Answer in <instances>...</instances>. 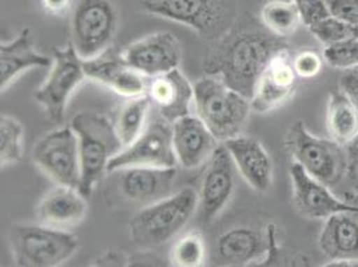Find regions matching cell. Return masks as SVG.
<instances>
[{
	"label": "cell",
	"instance_id": "obj_1",
	"mask_svg": "<svg viewBox=\"0 0 358 267\" xmlns=\"http://www.w3.org/2000/svg\"><path fill=\"white\" fill-rule=\"evenodd\" d=\"M289 48L284 38L254 26L229 30L205 62L206 74L252 99L255 86L275 54Z\"/></svg>",
	"mask_w": 358,
	"mask_h": 267
},
{
	"label": "cell",
	"instance_id": "obj_2",
	"mask_svg": "<svg viewBox=\"0 0 358 267\" xmlns=\"http://www.w3.org/2000/svg\"><path fill=\"white\" fill-rule=\"evenodd\" d=\"M198 208V192L182 189L141 208L129 223L130 238L141 249L159 247L174 239Z\"/></svg>",
	"mask_w": 358,
	"mask_h": 267
},
{
	"label": "cell",
	"instance_id": "obj_3",
	"mask_svg": "<svg viewBox=\"0 0 358 267\" xmlns=\"http://www.w3.org/2000/svg\"><path fill=\"white\" fill-rule=\"evenodd\" d=\"M70 126L79 139L80 185L79 190L89 198L103 178L111 159L123 150L113 119L99 113L82 111L76 114Z\"/></svg>",
	"mask_w": 358,
	"mask_h": 267
},
{
	"label": "cell",
	"instance_id": "obj_4",
	"mask_svg": "<svg viewBox=\"0 0 358 267\" xmlns=\"http://www.w3.org/2000/svg\"><path fill=\"white\" fill-rule=\"evenodd\" d=\"M194 108L195 115L222 143L241 135L253 110L249 98L213 75L195 82Z\"/></svg>",
	"mask_w": 358,
	"mask_h": 267
},
{
	"label": "cell",
	"instance_id": "obj_5",
	"mask_svg": "<svg viewBox=\"0 0 358 267\" xmlns=\"http://www.w3.org/2000/svg\"><path fill=\"white\" fill-rule=\"evenodd\" d=\"M16 266L57 267L70 261L78 252V238L69 230L43 223H15L8 233Z\"/></svg>",
	"mask_w": 358,
	"mask_h": 267
},
{
	"label": "cell",
	"instance_id": "obj_6",
	"mask_svg": "<svg viewBox=\"0 0 358 267\" xmlns=\"http://www.w3.org/2000/svg\"><path fill=\"white\" fill-rule=\"evenodd\" d=\"M285 147L294 162L328 187L338 185L348 174L350 164L348 150L333 139L315 136L302 120H296L289 127L285 136Z\"/></svg>",
	"mask_w": 358,
	"mask_h": 267
},
{
	"label": "cell",
	"instance_id": "obj_7",
	"mask_svg": "<svg viewBox=\"0 0 358 267\" xmlns=\"http://www.w3.org/2000/svg\"><path fill=\"white\" fill-rule=\"evenodd\" d=\"M151 15L176 22L205 38H221L236 17L233 0H142Z\"/></svg>",
	"mask_w": 358,
	"mask_h": 267
},
{
	"label": "cell",
	"instance_id": "obj_8",
	"mask_svg": "<svg viewBox=\"0 0 358 267\" xmlns=\"http://www.w3.org/2000/svg\"><path fill=\"white\" fill-rule=\"evenodd\" d=\"M118 14L110 0H79L71 11L70 45L85 62L102 57L113 43Z\"/></svg>",
	"mask_w": 358,
	"mask_h": 267
},
{
	"label": "cell",
	"instance_id": "obj_9",
	"mask_svg": "<svg viewBox=\"0 0 358 267\" xmlns=\"http://www.w3.org/2000/svg\"><path fill=\"white\" fill-rule=\"evenodd\" d=\"M87 79L85 60L80 59L73 45L55 48L52 64L45 83L36 89L34 98L47 115L55 123H62L67 104L76 89Z\"/></svg>",
	"mask_w": 358,
	"mask_h": 267
},
{
	"label": "cell",
	"instance_id": "obj_10",
	"mask_svg": "<svg viewBox=\"0 0 358 267\" xmlns=\"http://www.w3.org/2000/svg\"><path fill=\"white\" fill-rule=\"evenodd\" d=\"M31 158L55 185L79 189L82 175L79 139L71 126L45 134L34 145Z\"/></svg>",
	"mask_w": 358,
	"mask_h": 267
},
{
	"label": "cell",
	"instance_id": "obj_11",
	"mask_svg": "<svg viewBox=\"0 0 358 267\" xmlns=\"http://www.w3.org/2000/svg\"><path fill=\"white\" fill-rule=\"evenodd\" d=\"M178 161L173 143V123L159 115L148 123L134 142L115 155L107 173L123 167H177Z\"/></svg>",
	"mask_w": 358,
	"mask_h": 267
},
{
	"label": "cell",
	"instance_id": "obj_12",
	"mask_svg": "<svg viewBox=\"0 0 358 267\" xmlns=\"http://www.w3.org/2000/svg\"><path fill=\"white\" fill-rule=\"evenodd\" d=\"M108 174L113 175V185L120 198L142 208L173 194L177 168L133 166Z\"/></svg>",
	"mask_w": 358,
	"mask_h": 267
},
{
	"label": "cell",
	"instance_id": "obj_13",
	"mask_svg": "<svg viewBox=\"0 0 358 267\" xmlns=\"http://www.w3.org/2000/svg\"><path fill=\"white\" fill-rule=\"evenodd\" d=\"M237 167L230 152L220 145L205 164L198 190V217L203 223L217 218L229 205L236 189Z\"/></svg>",
	"mask_w": 358,
	"mask_h": 267
},
{
	"label": "cell",
	"instance_id": "obj_14",
	"mask_svg": "<svg viewBox=\"0 0 358 267\" xmlns=\"http://www.w3.org/2000/svg\"><path fill=\"white\" fill-rule=\"evenodd\" d=\"M146 78H155L178 68L182 47L171 32H155L127 45L120 55Z\"/></svg>",
	"mask_w": 358,
	"mask_h": 267
},
{
	"label": "cell",
	"instance_id": "obj_15",
	"mask_svg": "<svg viewBox=\"0 0 358 267\" xmlns=\"http://www.w3.org/2000/svg\"><path fill=\"white\" fill-rule=\"evenodd\" d=\"M299 75L289 48L275 54L261 75L250 99L254 111L266 114L287 103L296 94Z\"/></svg>",
	"mask_w": 358,
	"mask_h": 267
},
{
	"label": "cell",
	"instance_id": "obj_16",
	"mask_svg": "<svg viewBox=\"0 0 358 267\" xmlns=\"http://www.w3.org/2000/svg\"><path fill=\"white\" fill-rule=\"evenodd\" d=\"M289 174L293 186L294 205L303 217L325 221L330 215L341 211H358V205L334 196L329 190L330 187L308 174L297 162L292 164Z\"/></svg>",
	"mask_w": 358,
	"mask_h": 267
},
{
	"label": "cell",
	"instance_id": "obj_17",
	"mask_svg": "<svg viewBox=\"0 0 358 267\" xmlns=\"http://www.w3.org/2000/svg\"><path fill=\"white\" fill-rule=\"evenodd\" d=\"M173 143L177 161L186 170L205 166L220 146L208 126L193 114L173 123Z\"/></svg>",
	"mask_w": 358,
	"mask_h": 267
},
{
	"label": "cell",
	"instance_id": "obj_18",
	"mask_svg": "<svg viewBox=\"0 0 358 267\" xmlns=\"http://www.w3.org/2000/svg\"><path fill=\"white\" fill-rule=\"evenodd\" d=\"M237 171L258 193H266L273 185V161L259 140L238 135L224 142Z\"/></svg>",
	"mask_w": 358,
	"mask_h": 267
},
{
	"label": "cell",
	"instance_id": "obj_19",
	"mask_svg": "<svg viewBox=\"0 0 358 267\" xmlns=\"http://www.w3.org/2000/svg\"><path fill=\"white\" fill-rule=\"evenodd\" d=\"M148 95L157 106L159 115L170 123L190 115L192 106H194V85L179 68L151 78Z\"/></svg>",
	"mask_w": 358,
	"mask_h": 267
},
{
	"label": "cell",
	"instance_id": "obj_20",
	"mask_svg": "<svg viewBox=\"0 0 358 267\" xmlns=\"http://www.w3.org/2000/svg\"><path fill=\"white\" fill-rule=\"evenodd\" d=\"M89 211L87 196L79 189L57 185L41 199L36 208L38 222L60 230H70L82 222Z\"/></svg>",
	"mask_w": 358,
	"mask_h": 267
},
{
	"label": "cell",
	"instance_id": "obj_21",
	"mask_svg": "<svg viewBox=\"0 0 358 267\" xmlns=\"http://www.w3.org/2000/svg\"><path fill=\"white\" fill-rule=\"evenodd\" d=\"M87 79L103 85L124 98H135L148 94L149 78L127 64L122 57H107L85 62Z\"/></svg>",
	"mask_w": 358,
	"mask_h": 267
},
{
	"label": "cell",
	"instance_id": "obj_22",
	"mask_svg": "<svg viewBox=\"0 0 358 267\" xmlns=\"http://www.w3.org/2000/svg\"><path fill=\"white\" fill-rule=\"evenodd\" d=\"M268 234L239 226L224 231L215 242V257L224 266H246L264 259L268 254Z\"/></svg>",
	"mask_w": 358,
	"mask_h": 267
},
{
	"label": "cell",
	"instance_id": "obj_23",
	"mask_svg": "<svg viewBox=\"0 0 358 267\" xmlns=\"http://www.w3.org/2000/svg\"><path fill=\"white\" fill-rule=\"evenodd\" d=\"M52 58L38 52L29 27L17 34L14 41L0 45V89L6 91L17 76L32 70L51 67Z\"/></svg>",
	"mask_w": 358,
	"mask_h": 267
},
{
	"label": "cell",
	"instance_id": "obj_24",
	"mask_svg": "<svg viewBox=\"0 0 358 267\" xmlns=\"http://www.w3.org/2000/svg\"><path fill=\"white\" fill-rule=\"evenodd\" d=\"M318 245L329 261L358 264V211H341L330 215L325 219Z\"/></svg>",
	"mask_w": 358,
	"mask_h": 267
},
{
	"label": "cell",
	"instance_id": "obj_25",
	"mask_svg": "<svg viewBox=\"0 0 358 267\" xmlns=\"http://www.w3.org/2000/svg\"><path fill=\"white\" fill-rule=\"evenodd\" d=\"M327 127L331 139L343 147H348L357 138V106L341 89L329 95Z\"/></svg>",
	"mask_w": 358,
	"mask_h": 267
},
{
	"label": "cell",
	"instance_id": "obj_26",
	"mask_svg": "<svg viewBox=\"0 0 358 267\" xmlns=\"http://www.w3.org/2000/svg\"><path fill=\"white\" fill-rule=\"evenodd\" d=\"M152 102L148 94L129 98L127 102L120 106L115 111L113 123L120 136L123 149L130 146L135 139L143 133L148 126V117Z\"/></svg>",
	"mask_w": 358,
	"mask_h": 267
},
{
	"label": "cell",
	"instance_id": "obj_27",
	"mask_svg": "<svg viewBox=\"0 0 358 267\" xmlns=\"http://www.w3.org/2000/svg\"><path fill=\"white\" fill-rule=\"evenodd\" d=\"M262 26L280 38H289L302 23L297 6L292 0H268L261 10Z\"/></svg>",
	"mask_w": 358,
	"mask_h": 267
},
{
	"label": "cell",
	"instance_id": "obj_28",
	"mask_svg": "<svg viewBox=\"0 0 358 267\" xmlns=\"http://www.w3.org/2000/svg\"><path fill=\"white\" fill-rule=\"evenodd\" d=\"M23 155V126L10 115L0 118V164H15Z\"/></svg>",
	"mask_w": 358,
	"mask_h": 267
},
{
	"label": "cell",
	"instance_id": "obj_29",
	"mask_svg": "<svg viewBox=\"0 0 358 267\" xmlns=\"http://www.w3.org/2000/svg\"><path fill=\"white\" fill-rule=\"evenodd\" d=\"M171 262L174 266H202L206 258L205 240L199 233H187L177 239L171 247Z\"/></svg>",
	"mask_w": 358,
	"mask_h": 267
},
{
	"label": "cell",
	"instance_id": "obj_30",
	"mask_svg": "<svg viewBox=\"0 0 358 267\" xmlns=\"http://www.w3.org/2000/svg\"><path fill=\"white\" fill-rule=\"evenodd\" d=\"M308 29L314 38L324 45H333L350 38H358L357 32L353 27L333 15L314 23Z\"/></svg>",
	"mask_w": 358,
	"mask_h": 267
},
{
	"label": "cell",
	"instance_id": "obj_31",
	"mask_svg": "<svg viewBox=\"0 0 358 267\" xmlns=\"http://www.w3.org/2000/svg\"><path fill=\"white\" fill-rule=\"evenodd\" d=\"M324 59L329 66L338 70H350L358 66V38L325 45Z\"/></svg>",
	"mask_w": 358,
	"mask_h": 267
},
{
	"label": "cell",
	"instance_id": "obj_32",
	"mask_svg": "<svg viewBox=\"0 0 358 267\" xmlns=\"http://www.w3.org/2000/svg\"><path fill=\"white\" fill-rule=\"evenodd\" d=\"M297 8L302 24L310 27L314 23L330 16L327 0H292Z\"/></svg>",
	"mask_w": 358,
	"mask_h": 267
},
{
	"label": "cell",
	"instance_id": "obj_33",
	"mask_svg": "<svg viewBox=\"0 0 358 267\" xmlns=\"http://www.w3.org/2000/svg\"><path fill=\"white\" fill-rule=\"evenodd\" d=\"M293 67L299 78L310 79L320 74L322 68V58L313 50H303L293 57Z\"/></svg>",
	"mask_w": 358,
	"mask_h": 267
},
{
	"label": "cell",
	"instance_id": "obj_34",
	"mask_svg": "<svg viewBox=\"0 0 358 267\" xmlns=\"http://www.w3.org/2000/svg\"><path fill=\"white\" fill-rule=\"evenodd\" d=\"M330 15L353 27L358 36V0H327Z\"/></svg>",
	"mask_w": 358,
	"mask_h": 267
},
{
	"label": "cell",
	"instance_id": "obj_35",
	"mask_svg": "<svg viewBox=\"0 0 358 267\" xmlns=\"http://www.w3.org/2000/svg\"><path fill=\"white\" fill-rule=\"evenodd\" d=\"M340 89L352 98L358 108V66L343 71L340 76Z\"/></svg>",
	"mask_w": 358,
	"mask_h": 267
},
{
	"label": "cell",
	"instance_id": "obj_36",
	"mask_svg": "<svg viewBox=\"0 0 358 267\" xmlns=\"http://www.w3.org/2000/svg\"><path fill=\"white\" fill-rule=\"evenodd\" d=\"M42 6L48 14L54 16H64L73 11L74 0H41Z\"/></svg>",
	"mask_w": 358,
	"mask_h": 267
},
{
	"label": "cell",
	"instance_id": "obj_37",
	"mask_svg": "<svg viewBox=\"0 0 358 267\" xmlns=\"http://www.w3.org/2000/svg\"><path fill=\"white\" fill-rule=\"evenodd\" d=\"M346 175L349 177V180H350L352 186L355 187V190H356L358 195V158L350 159Z\"/></svg>",
	"mask_w": 358,
	"mask_h": 267
},
{
	"label": "cell",
	"instance_id": "obj_38",
	"mask_svg": "<svg viewBox=\"0 0 358 267\" xmlns=\"http://www.w3.org/2000/svg\"><path fill=\"white\" fill-rule=\"evenodd\" d=\"M346 150H348V154H349V158H350V159L358 158V135L357 138L346 147Z\"/></svg>",
	"mask_w": 358,
	"mask_h": 267
}]
</instances>
